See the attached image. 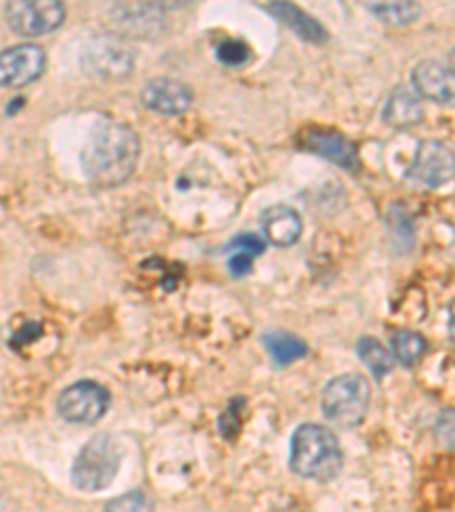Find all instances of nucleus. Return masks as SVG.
Returning <instances> with one entry per match:
<instances>
[{
  "label": "nucleus",
  "instance_id": "obj_1",
  "mask_svg": "<svg viewBox=\"0 0 455 512\" xmlns=\"http://www.w3.org/2000/svg\"><path fill=\"white\" fill-rule=\"evenodd\" d=\"M139 160V137L123 123L105 121L89 132L82 148V171L96 187H117L132 176Z\"/></svg>",
  "mask_w": 455,
  "mask_h": 512
},
{
  "label": "nucleus",
  "instance_id": "obj_2",
  "mask_svg": "<svg viewBox=\"0 0 455 512\" xmlns=\"http://www.w3.org/2000/svg\"><path fill=\"white\" fill-rule=\"evenodd\" d=\"M289 462L299 476L326 483L342 472L344 453L330 428L305 424L292 437V458Z\"/></svg>",
  "mask_w": 455,
  "mask_h": 512
},
{
  "label": "nucleus",
  "instance_id": "obj_3",
  "mask_svg": "<svg viewBox=\"0 0 455 512\" xmlns=\"http://www.w3.org/2000/svg\"><path fill=\"white\" fill-rule=\"evenodd\" d=\"M121 467V449L110 435H96L82 447L71 469V481L82 492H101L114 483Z\"/></svg>",
  "mask_w": 455,
  "mask_h": 512
},
{
  "label": "nucleus",
  "instance_id": "obj_4",
  "mask_svg": "<svg viewBox=\"0 0 455 512\" xmlns=\"http://www.w3.org/2000/svg\"><path fill=\"white\" fill-rule=\"evenodd\" d=\"M371 387L360 374H342L326 385L321 396L324 415L339 428L360 426L369 410Z\"/></svg>",
  "mask_w": 455,
  "mask_h": 512
},
{
  "label": "nucleus",
  "instance_id": "obj_5",
  "mask_svg": "<svg viewBox=\"0 0 455 512\" xmlns=\"http://www.w3.org/2000/svg\"><path fill=\"white\" fill-rule=\"evenodd\" d=\"M82 64L94 78L119 80L135 69V51L123 37L103 35L89 41L82 55Z\"/></svg>",
  "mask_w": 455,
  "mask_h": 512
},
{
  "label": "nucleus",
  "instance_id": "obj_6",
  "mask_svg": "<svg viewBox=\"0 0 455 512\" xmlns=\"http://www.w3.org/2000/svg\"><path fill=\"white\" fill-rule=\"evenodd\" d=\"M412 185L426 189H440L455 180V151L437 139H426L417 148L415 160L405 171Z\"/></svg>",
  "mask_w": 455,
  "mask_h": 512
},
{
  "label": "nucleus",
  "instance_id": "obj_7",
  "mask_svg": "<svg viewBox=\"0 0 455 512\" xmlns=\"http://www.w3.org/2000/svg\"><path fill=\"white\" fill-rule=\"evenodd\" d=\"M7 23L23 37H39L57 30L66 19L60 0H16L5 7Z\"/></svg>",
  "mask_w": 455,
  "mask_h": 512
},
{
  "label": "nucleus",
  "instance_id": "obj_8",
  "mask_svg": "<svg viewBox=\"0 0 455 512\" xmlns=\"http://www.w3.org/2000/svg\"><path fill=\"white\" fill-rule=\"evenodd\" d=\"M110 408V392L94 381H78L57 399L60 415L71 424H96Z\"/></svg>",
  "mask_w": 455,
  "mask_h": 512
},
{
  "label": "nucleus",
  "instance_id": "obj_9",
  "mask_svg": "<svg viewBox=\"0 0 455 512\" xmlns=\"http://www.w3.org/2000/svg\"><path fill=\"white\" fill-rule=\"evenodd\" d=\"M46 69V53L37 44H19L0 53V87L19 89L39 80Z\"/></svg>",
  "mask_w": 455,
  "mask_h": 512
},
{
  "label": "nucleus",
  "instance_id": "obj_10",
  "mask_svg": "<svg viewBox=\"0 0 455 512\" xmlns=\"http://www.w3.org/2000/svg\"><path fill=\"white\" fill-rule=\"evenodd\" d=\"M142 103L157 114L164 117H178L185 114L194 103L192 87H187L185 82L173 80V78H155L146 82L142 89Z\"/></svg>",
  "mask_w": 455,
  "mask_h": 512
},
{
  "label": "nucleus",
  "instance_id": "obj_11",
  "mask_svg": "<svg viewBox=\"0 0 455 512\" xmlns=\"http://www.w3.org/2000/svg\"><path fill=\"white\" fill-rule=\"evenodd\" d=\"M412 89L419 98L440 105H455V69L442 62L426 60L412 71Z\"/></svg>",
  "mask_w": 455,
  "mask_h": 512
},
{
  "label": "nucleus",
  "instance_id": "obj_12",
  "mask_svg": "<svg viewBox=\"0 0 455 512\" xmlns=\"http://www.w3.org/2000/svg\"><path fill=\"white\" fill-rule=\"evenodd\" d=\"M112 19L119 32L135 39H155L162 35V10L148 3H121L112 7Z\"/></svg>",
  "mask_w": 455,
  "mask_h": 512
},
{
  "label": "nucleus",
  "instance_id": "obj_13",
  "mask_svg": "<svg viewBox=\"0 0 455 512\" xmlns=\"http://www.w3.org/2000/svg\"><path fill=\"white\" fill-rule=\"evenodd\" d=\"M262 230L273 246H292L303 233L301 214L289 205H273L262 212Z\"/></svg>",
  "mask_w": 455,
  "mask_h": 512
},
{
  "label": "nucleus",
  "instance_id": "obj_14",
  "mask_svg": "<svg viewBox=\"0 0 455 512\" xmlns=\"http://www.w3.org/2000/svg\"><path fill=\"white\" fill-rule=\"evenodd\" d=\"M303 144L308 146L312 153L339 164V167L358 169V153H355V146L344 135H339V132L310 130L308 135H305Z\"/></svg>",
  "mask_w": 455,
  "mask_h": 512
},
{
  "label": "nucleus",
  "instance_id": "obj_15",
  "mask_svg": "<svg viewBox=\"0 0 455 512\" xmlns=\"http://www.w3.org/2000/svg\"><path fill=\"white\" fill-rule=\"evenodd\" d=\"M383 119L387 126L396 130H405L421 123L424 119V107H421L419 94L408 85H399L390 94L383 110Z\"/></svg>",
  "mask_w": 455,
  "mask_h": 512
},
{
  "label": "nucleus",
  "instance_id": "obj_16",
  "mask_svg": "<svg viewBox=\"0 0 455 512\" xmlns=\"http://www.w3.org/2000/svg\"><path fill=\"white\" fill-rule=\"evenodd\" d=\"M267 12L276 16L278 21H283L301 39L310 41V44H326L328 41V32L324 30V26L319 21H314L308 12H303L301 7L292 3H271Z\"/></svg>",
  "mask_w": 455,
  "mask_h": 512
},
{
  "label": "nucleus",
  "instance_id": "obj_17",
  "mask_svg": "<svg viewBox=\"0 0 455 512\" xmlns=\"http://www.w3.org/2000/svg\"><path fill=\"white\" fill-rule=\"evenodd\" d=\"M264 346H267L269 355L273 358V362L280 367H287L296 362L299 358H303L308 353V344L303 340H299L296 335L289 333H267L262 337Z\"/></svg>",
  "mask_w": 455,
  "mask_h": 512
},
{
  "label": "nucleus",
  "instance_id": "obj_18",
  "mask_svg": "<svg viewBox=\"0 0 455 512\" xmlns=\"http://www.w3.org/2000/svg\"><path fill=\"white\" fill-rule=\"evenodd\" d=\"M358 355L374 378H385L392 371V353L374 337H362L358 342Z\"/></svg>",
  "mask_w": 455,
  "mask_h": 512
},
{
  "label": "nucleus",
  "instance_id": "obj_19",
  "mask_svg": "<svg viewBox=\"0 0 455 512\" xmlns=\"http://www.w3.org/2000/svg\"><path fill=\"white\" fill-rule=\"evenodd\" d=\"M392 351L396 358H399L405 367L417 365V362L424 358L428 344L424 337L415 330H394L392 333Z\"/></svg>",
  "mask_w": 455,
  "mask_h": 512
},
{
  "label": "nucleus",
  "instance_id": "obj_20",
  "mask_svg": "<svg viewBox=\"0 0 455 512\" xmlns=\"http://www.w3.org/2000/svg\"><path fill=\"white\" fill-rule=\"evenodd\" d=\"M369 12L378 16L387 26H410L415 23L421 14V7L417 3H376L369 5Z\"/></svg>",
  "mask_w": 455,
  "mask_h": 512
},
{
  "label": "nucleus",
  "instance_id": "obj_21",
  "mask_svg": "<svg viewBox=\"0 0 455 512\" xmlns=\"http://www.w3.org/2000/svg\"><path fill=\"white\" fill-rule=\"evenodd\" d=\"M105 512H153V501L144 492H126L107 503Z\"/></svg>",
  "mask_w": 455,
  "mask_h": 512
},
{
  "label": "nucleus",
  "instance_id": "obj_22",
  "mask_svg": "<svg viewBox=\"0 0 455 512\" xmlns=\"http://www.w3.org/2000/svg\"><path fill=\"white\" fill-rule=\"evenodd\" d=\"M217 57L221 64H228V66H242L248 62V57H251V51H248V46L244 41L239 39H223L221 44L217 46Z\"/></svg>",
  "mask_w": 455,
  "mask_h": 512
},
{
  "label": "nucleus",
  "instance_id": "obj_23",
  "mask_svg": "<svg viewBox=\"0 0 455 512\" xmlns=\"http://www.w3.org/2000/svg\"><path fill=\"white\" fill-rule=\"evenodd\" d=\"M435 435H437V440H440L446 449H453L455 451V410L442 412L440 419H437Z\"/></svg>",
  "mask_w": 455,
  "mask_h": 512
},
{
  "label": "nucleus",
  "instance_id": "obj_24",
  "mask_svg": "<svg viewBox=\"0 0 455 512\" xmlns=\"http://www.w3.org/2000/svg\"><path fill=\"white\" fill-rule=\"evenodd\" d=\"M239 403L242 401H233V406L221 417V433L226 437H235L239 428H242V406Z\"/></svg>",
  "mask_w": 455,
  "mask_h": 512
},
{
  "label": "nucleus",
  "instance_id": "obj_25",
  "mask_svg": "<svg viewBox=\"0 0 455 512\" xmlns=\"http://www.w3.org/2000/svg\"><path fill=\"white\" fill-rule=\"evenodd\" d=\"M253 258H255V255L246 253V251H239V253L233 255V258L228 260V269L233 271L237 278L239 276H246L248 271H251V267H253Z\"/></svg>",
  "mask_w": 455,
  "mask_h": 512
},
{
  "label": "nucleus",
  "instance_id": "obj_26",
  "mask_svg": "<svg viewBox=\"0 0 455 512\" xmlns=\"http://www.w3.org/2000/svg\"><path fill=\"white\" fill-rule=\"evenodd\" d=\"M230 249H239V251H246L251 255H260L264 251V242L255 235H239V237H235V242L230 244Z\"/></svg>",
  "mask_w": 455,
  "mask_h": 512
},
{
  "label": "nucleus",
  "instance_id": "obj_27",
  "mask_svg": "<svg viewBox=\"0 0 455 512\" xmlns=\"http://www.w3.org/2000/svg\"><path fill=\"white\" fill-rule=\"evenodd\" d=\"M449 330H451V340L455 344V303L449 308Z\"/></svg>",
  "mask_w": 455,
  "mask_h": 512
},
{
  "label": "nucleus",
  "instance_id": "obj_28",
  "mask_svg": "<svg viewBox=\"0 0 455 512\" xmlns=\"http://www.w3.org/2000/svg\"><path fill=\"white\" fill-rule=\"evenodd\" d=\"M451 60H453V64H455V48H453V53H451Z\"/></svg>",
  "mask_w": 455,
  "mask_h": 512
}]
</instances>
